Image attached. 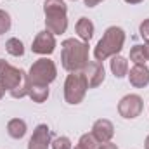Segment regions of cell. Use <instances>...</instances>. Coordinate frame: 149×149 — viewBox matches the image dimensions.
Instances as JSON below:
<instances>
[{
  "instance_id": "1",
  "label": "cell",
  "mask_w": 149,
  "mask_h": 149,
  "mask_svg": "<svg viewBox=\"0 0 149 149\" xmlns=\"http://www.w3.org/2000/svg\"><path fill=\"white\" fill-rule=\"evenodd\" d=\"M88 43L76 40V38H66L61 43V64L66 71H83L88 64Z\"/></svg>"
},
{
  "instance_id": "2",
  "label": "cell",
  "mask_w": 149,
  "mask_h": 149,
  "mask_svg": "<svg viewBox=\"0 0 149 149\" xmlns=\"http://www.w3.org/2000/svg\"><path fill=\"white\" fill-rule=\"evenodd\" d=\"M0 87H3L14 99H23L28 95V74L23 70L0 59Z\"/></svg>"
},
{
  "instance_id": "3",
  "label": "cell",
  "mask_w": 149,
  "mask_h": 149,
  "mask_svg": "<svg viewBox=\"0 0 149 149\" xmlns=\"http://www.w3.org/2000/svg\"><path fill=\"white\" fill-rule=\"evenodd\" d=\"M125 38H127V35H125L123 28H120V26H109V28L104 31L102 38L97 42L95 49H94V57H95V61L102 63V61H106L108 57L118 56V54L121 52L123 45H125Z\"/></svg>"
},
{
  "instance_id": "4",
  "label": "cell",
  "mask_w": 149,
  "mask_h": 149,
  "mask_svg": "<svg viewBox=\"0 0 149 149\" xmlns=\"http://www.w3.org/2000/svg\"><path fill=\"white\" fill-rule=\"evenodd\" d=\"M43 14L47 31L63 35L68 30V5L64 3V0H45Z\"/></svg>"
},
{
  "instance_id": "5",
  "label": "cell",
  "mask_w": 149,
  "mask_h": 149,
  "mask_svg": "<svg viewBox=\"0 0 149 149\" xmlns=\"http://www.w3.org/2000/svg\"><path fill=\"white\" fill-rule=\"evenodd\" d=\"M87 90H88V83H87V78L83 71H74L70 73L66 76V81H64V101L68 104H80L85 95H87Z\"/></svg>"
},
{
  "instance_id": "6",
  "label": "cell",
  "mask_w": 149,
  "mask_h": 149,
  "mask_svg": "<svg viewBox=\"0 0 149 149\" xmlns=\"http://www.w3.org/2000/svg\"><path fill=\"white\" fill-rule=\"evenodd\" d=\"M57 76V68L56 63L49 57H40L37 59L30 71H28V80L30 83H37V85H50Z\"/></svg>"
},
{
  "instance_id": "7",
  "label": "cell",
  "mask_w": 149,
  "mask_h": 149,
  "mask_svg": "<svg viewBox=\"0 0 149 149\" xmlns=\"http://www.w3.org/2000/svg\"><path fill=\"white\" fill-rule=\"evenodd\" d=\"M144 108V102H142V97L137 95V94H128L125 95L120 102H118V113L121 118L125 120H134L137 118Z\"/></svg>"
},
{
  "instance_id": "8",
  "label": "cell",
  "mask_w": 149,
  "mask_h": 149,
  "mask_svg": "<svg viewBox=\"0 0 149 149\" xmlns=\"http://www.w3.org/2000/svg\"><path fill=\"white\" fill-rule=\"evenodd\" d=\"M56 37H54V33H50V31H40L35 40H33V43H31V50L38 54V56H50L54 50H56Z\"/></svg>"
},
{
  "instance_id": "9",
  "label": "cell",
  "mask_w": 149,
  "mask_h": 149,
  "mask_svg": "<svg viewBox=\"0 0 149 149\" xmlns=\"http://www.w3.org/2000/svg\"><path fill=\"white\" fill-rule=\"evenodd\" d=\"M52 144V134L50 128L45 123H40L35 127L33 135L30 137L28 142V149H49V146Z\"/></svg>"
},
{
  "instance_id": "10",
  "label": "cell",
  "mask_w": 149,
  "mask_h": 149,
  "mask_svg": "<svg viewBox=\"0 0 149 149\" xmlns=\"http://www.w3.org/2000/svg\"><path fill=\"white\" fill-rule=\"evenodd\" d=\"M94 139L99 142V144H104V142H111L113 135H114V125H113L109 120L106 118H101L97 120L94 125H92V132Z\"/></svg>"
},
{
  "instance_id": "11",
  "label": "cell",
  "mask_w": 149,
  "mask_h": 149,
  "mask_svg": "<svg viewBox=\"0 0 149 149\" xmlns=\"http://www.w3.org/2000/svg\"><path fill=\"white\" fill-rule=\"evenodd\" d=\"M83 73H85V78H87L88 88L99 87V85L104 81V78H106L104 66H102V63H99V61H90V63L87 64V68L83 70Z\"/></svg>"
},
{
  "instance_id": "12",
  "label": "cell",
  "mask_w": 149,
  "mask_h": 149,
  "mask_svg": "<svg viewBox=\"0 0 149 149\" xmlns=\"http://www.w3.org/2000/svg\"><path fill=\"white\" fill-rule=\"evenodd\" d=\"M128 81L135 88H144L149 85V68L146 64H134L128 71Z\"/></svg>"
},
{
  "instance_id": "13",
  "label": "cell",
  "mask_w": 149,
  "mask_h": 149,
  "mask_svg": "<svg viewBox=\"0 0 149 149\" xmlns=\"http://www.w3.org/2000/svg\"><path fill=\"white\" fill-rule=\"evenodd\" d=\"M74 30H76V35L81 38V42H90V38L94 37V30H95V26H94V23L88 19V17H80L78 21H76V24H74Z\"/></svg>"
},
{
  "instance_id": "14",
  "label": "cell",
  "mask_w": 149,
  "mask_h": 149,
  "mask_svg": "<svg viewBox=\"0 0 149 149\" xmlns=\"http://www.w3.org/2000/svg\"><path fill=\"white\" fill-rule=\"evenodd\" d=\"M30 81V80H28ZM49 85H37V83H30L28 87V97L37 102V104H42L49 99Z\"/></svg>"
},
{
  "instance_id": "15",
  "label": "cell",
  "mask_w": 149,
  "mask_h": 149,
  "mask_svg": "<svg viewBox=\"0 0 149 149\" xmlns=\"http://www.w3.org/2000/svg\"><path fill=\"white\" fill-rule=\"evenodd\" d=\"M26 130H28L26 121L21 120V118H12V120H9V123H7V134H9L12 139H23V137L26 135Z\"/></svg>"
},
{
  "instance_id": "16",
  "label": "cell",
  "mask_w": 149,
  "mask_h": 149,
  "mask_svg": "<svg viewBox=\"0 0 149 149\" xmlns=\"http://www.w3.org/2000/svg\"><path fill=\"white\" fill-rule=\"evenodd\" d=\"M111 73L116 76V78H123L128 74V61L123 57V56H113L111 57Z\"/></svg>"
},
{
  "instance_id": "17",
  "label": "cell",
  "mask_w": 149,
  "mask_h": 149,
  "mask_svg": "<svg viewBox=\"0 0 149 149\" xmlns=\"http://www.w3.org/2000/svg\"><path fill=\"white\" fill-rule=\"evenodd\" d=\"M5 50H7L10 56H14V57L24 56V45H23V42H21L19 38H16V37L9 38V40L5 42Z\"/></svg>"
},
{
  "instance_id": "18",
  "label": "cell",
  "mask_w": 149,
  "mask_h": 149,
  "mask_svg": "<svg viewBox=\"0 0 149 149\" xmlns=\"http://www.w3.org/2000/svg\"><path fill=\"white\" fill-rule=\"evenodd\" d=\"M130 61H134V64H146L148 57H146L144 45H135L130 49Z\"/></svg>"
},
{
  "instance_id": "19",
  "label": "cell",
  "mask_w": 149,
  "mask_h": 149,
  "mask_svg": "<svg viewBox=\"0 0 149 149\" xmlns=\"http://www.w3.org/2000/svg\"><path fill=\"white\" fill-rule=\"evenodd\" d=\"M99 148V142L94 139L92 134H83L78 141V144L74 146V149H97Z\"/></svg>"
},
{
  "instance_id": "20",
  "label": "cell",
  "mask_w": 149,
  "mask_h": 149,
  "mask_svg": "<svg viewBox=\"0 0 149 149\" xmlns=\"http://www.w3.org/2000/svg\"><path fill=\"white\" fill-rule=\"evenodd\" d=\"M12 26V19H10V14L3 9H0V35H5Z\"/></svg>"
},
{
  "instance_id": "21",
  "label": "cell",
  "mask_w": 149,
  "mask_h": 149,
  "mask_svg": "<svg viewBox=\"0 0 149 149\" xmlns=\"http://www.w3.org/2000/svg\"><path fill=\"white\" fill-rule=\"evenodd\" d=\"M52 149H73L71 146V141L68 139V137H64V135H61V137H56L54 141H52Z\"/></svg>"
},
{
  "instance_id": "22",
  "label": "cell",
  "mask_w": 149,
  "mask_h": 149,
  "mask_svg": "<svg viewBox=\"0 0 149 149\" xmlns=\"http://www.w3.org/2000/svg\"><path fill=\"white\" fill-rule=\"evenodd\" d=\"M139 33H141V37L144 38L146 42H149V19H144V21L141 23V26H139Z\"/></svg>"
},
{
  "instance_id": "23",
  "label": "cell",
  "mask_w": 149,
  "mask_h": 149,
  "mask_svg": "<svg viewBox=\"0 0 149 149\" xmlns=\"http://www.w3.org/2000/svg\"><path fill=\"white\" fill-rule=\"evenodd\" d=\"M97 149H118V146L113 144V142H104V144H99Z\"/></svg>"
},
{
  "instance_id": "24",
  "label": "cell",
  "mask_w": 149,
  "mask_h": 149,
  "mask_svg": "<svg viewBox=\"0 0 149 149\" xmlns=\"http://www.w3.org/2000/svg\"><path fill=\"white\" fill-rule=\"evenodd\" d=\"M83 2H85L87 7H95V5H99L101 2H104V0H83Z\"/></svg>"
},
{
  "instance_id": "25",
  "label": "cell",
  "mask_w": 149,
  "mask_h": 149,
  "mask_svg": "<svg viewBox=\"0 0 149 149\" xmlns=\"http://www.w3.org/2000/svg\"><path fill=\"white\" fill-rule=\"evenodd\" d=\"M144 50H146V57H148V61H149V42H146V45H144Z\"/></svg>"
},
{
  "instance_id": "26",
  "label": "cell",
  "mask_w": 149,
  "mask_h": 149,
  "mask_svg": "<svg viewBox=\"0 0 149 149\" xmlns=\"http://www.w3.org/2000/svg\"><path fill=\"white\" fill-rule=\"evenodd\" d=\"M127 3H141V2H144V0H125Z\"/></svg>"
},
{
  "instance_id": "27",
  "label": "cell",
  "mask_w": 149,
  "mask_h": 149,
  "mask_svg": "<svg viewBox=\"0 0 149 149\" xmlns=\"http://www.w3.org/2000/svg\"><path fill=\"white\" fill-rule=\"evenodd\" d=\"M3 94H5V88H3V87H0V99L3 97Z\"/></svg>"
},
{
  "instance_id": "28",
  "label": "cell",
  "mask_w": 149,
  "mask_h": 149,
  "mask_svg": "<svg viewBox=\"0 0 149 149\" xmlns=\"http://www.w3.org/2000/svg\"><path fill=\"white\" fill-rule=\"evenodd\" d=\"M144 146H146V149H149V135L146 137V142H144Z\"/></svg>"
}]
</instances>
